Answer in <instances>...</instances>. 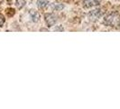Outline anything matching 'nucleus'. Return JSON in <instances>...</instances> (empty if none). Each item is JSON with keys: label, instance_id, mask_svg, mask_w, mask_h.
<instances>
[{"label": "nucleus", "instance_id": "nucleus-1", "mask_svg": "<svg viewBox=\"0 0 120 109\" xmlns=\"http://www.w3.org/2000/svg\"><path fill=\"white\" fill-rule=\"evenodd\" d=\"M119 21V15L116 12H112L108 14V16L104 19V24L109 26H115L118 25Z\"/></svg>", "mask_w": 120, "mask_h": 109}, {"label": "nucleus", "instance_id": "nucleus-2", "mask_svg": "<svg viewBox=\"0 0 120 109\" xmlns=\"http://www.w3.org/2000/svg\"><path fill=\"white\" fill-rule=\"evenodd\" d=\"M45 21L48 25V26L54 25L57 22V17L54 14H46L45 15Z\"/></svg>", "mask_w": 120, "mask_h": 109}, {"label": "nucleus", "instance_id": "nucleus-3", "mask_svg": "<svg viewBox=\"0 0 120 109\" xmlns=\"http://www.w3.org/2000/svg\"><path fill=\"white\" fill-rule=\"evenodd\" d=\"M102 15V12L100 9H95L93 11H90L89 13V17L91 21H97L98 18L101 17Z\"/></svg>", "mask_w": 120, "mask_h": 109}, {"label": "nucleus", "instance_id": "nucleus-4", "mask_svg": "<svg viewBox=\"0 0 120 109\" xmlns=\"http://www.w3.org/2000/svg\"><path fill=\"white\" fill-rule=\"evenodd\" d=\"M100 3V0H84L83 1V6L85 8H90L92 6H98Z\"/></svg>", "mask_w": 120, "mask_h": 109}, {"label": "nucleus", "instance_id": "nucleus-5", "mask_svg": "<svg viewBox=\"0 0 120 109\" xmlns=\"http://www.w3.org/2000/svg\"><path fill=\"white\" fill-rule=\"evenodd\" d=\"M37 6L40 9H44L49 6V2L47 0H38L37 1Z\"/></svg>", "mask_w": 120, "mask_h": 109}, {"label": "nucleus", "instance_id": "nucleus-6", "mask_svg": "<svg viewBox=\"0 0 120 109\" xmlns=\"http://www.w3.org/2000/svg\"><path fill=\"white\" fill-rule=\"evenodd\" d=\"M29 14H30L31 17H32V20H33L34 22H37V21H39L40 15H39V13L37 12V11H35V10H31Z\"/></svg>", "mask_w": 120, "mask_h": 109}, {"label": "nucleus", "instance_id": "nucleus-7", "mask_svg": "<svg viewBox=\"0 0 120 109\" xmlns=\"http://www.w3.org/2000/svg\"><path fill=\"white\" fill-rule=\"evenodd\" d=\"M63 7H64V6L62 4H60V3H54V4L52 5V8L53 10H57V11L63 9Z\"/></svg>", "mask_w": 120, "mask_h": 109}, {"label": "nucleus", "instance_id": "nucleus-8", "mask_svg": "<svg viewBox=\"0 0 120 109\" xmlns=\"http://www.w3.org/2000/svg\"><path fill=\"white\" fill-rule=\"evenodd\" d=\"M15 6H17L19 9L23 8L25 6V0H16L15 1Z\"/></svg>", "mask_w": 120, "mask_h": 109}, {"label": "nucleus", "instance_id": "nucleus-9", "mask_svg": "<svg viewBox=\"0 0 120 109\" xmlns=\"http://www.w3.org/2000/svg\"><path fill=\"white\" fill-rule=\"evenodd\" d=\"M5 21H6L5 17L2 14H0V26H3V25L5 24Z\"/></svg>", "mask_w": 120, "mask_h": 109}, {"label": "nucleus", "instance_id": "nucleus-10", "mask_svg": "<svg viewBox=\"0 0 120 109\" xmlns=\"http://www.w3.org/2000/svg\"><path fill=\"white\" fill-rule=\"evenodd\" d=\"M6 13H7V15H8L9 17H11V16H13V15L15 14V10L12 9V8H9V9L6 11Z\"/></svg>", "mask_w": 120, "mask_h": 109}, {"label": "nucleus", "instance_id": "nucleus-11", "mask_svg": "<svg viewBox=\"0 0 120 109\" xmlns=\"http://www.w3.org/2000/svg\"><path fill=\"white\" fill-rule=\"evenodd\" d=\"M118 26H119V28H120V21H119V23H118Z\"/></svg>", "mask_w": 120, "mask_h": 109}]
</instances>
